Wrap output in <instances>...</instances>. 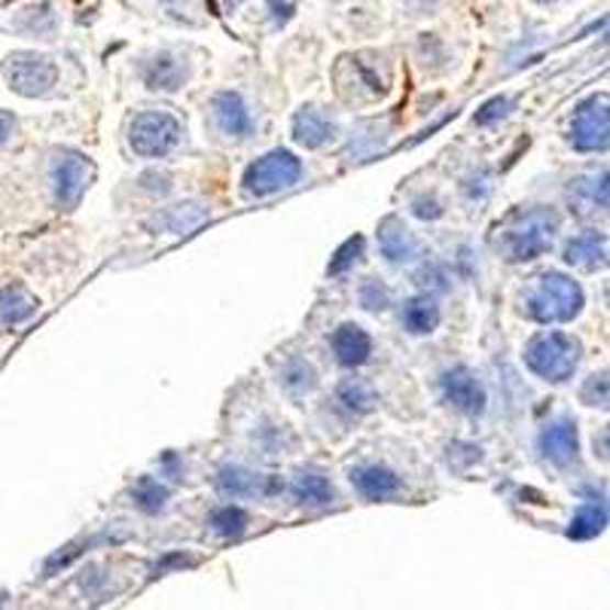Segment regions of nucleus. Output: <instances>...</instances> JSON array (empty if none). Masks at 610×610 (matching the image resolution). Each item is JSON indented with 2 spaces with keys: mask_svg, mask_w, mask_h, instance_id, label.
Wrapping results in <instances>:
<instances>
[{
  "mask_svg": "<svg viewBox=\"0 0 610 610\" xmlns=\"http://www.w3.org/2000/svg\"><path fill=\"white\" fill-rule=\"evenodd\" d=\"M211 113H214V122H218V129L226 137L244 141L254 132L251 108L244 104V98L239 92H218L214 101H211Z\"/></svg>",
  "mask_w": 610,
  "mask_h": 610,
  "instance_id": "12",
  "label": "nucleus"
},
{
  "mask_svg": "<svg viewBox=\"0 0 610 610\" xmlns=\"http://www.w3.org/2000/svg\"><path fill=\"white\" fill-rule=\"evenodd\" d=\"M580 400H584L586 407H608V373H596V376H589L584 385V391H580Z\"/></svg>",
  "mask_w": 610,
  "mask_h": 610,
  "instance_id": "32",
  "label": "nucleus"
},
{
  "mask_svg": "<svg viewBox=\"0 0 610 610\" xmlns=\"http://www.w3.org/2000/svg\"><path fill=\"white\" fill-rule=\"evenodd\" d=\"M141 77L153 92H177L184 82L190 80V68L175 53H159L141 65Z\"/></svg>",
  "mask_w": 610,
  "mask_h": 610,
  "instance_id": "13",
  "label": "nucleus"
},
{
  "mask_svg": "<svg viewBox=\"0 0 610 610\" xmlns=\"http://www.w3.org/2000/svg\"><path fill=\"white\" fill-rule=\"evenodd\" d=\"M357 297H361V306H364L366 312H385L388 302H391V290L385 287L381 278H366Z\"/></svg>",
  "mask_w": 610,
  "mask_h": 610,
  "instance_id": "31",
  "label": "nucleus"
},
{
  "mask_svg": "<svg viewBox=\"0 0 610 610\" xmlns=\"http://www.w3.org/2000/svg\"><path fill=\"white\" fill-rule=\"evenodd\" d=\"M348 479L366 501H391L393 495L403 488L400 476L388 467H381V464H357L348 470Z\"/></svg>",
  "mask_w": 610,
  "mask_h": 610,
  "instance_id": "14",
  "label": "nucleus"
},
{
  "mask_svg": "<svg viewBox=\"0 0 610 610\" xmlns=\"http://www.w3.org/2000/svg\"><path fill=\"white\" fill-rule=\"evenodd\" d=\"M204 218H208V211L190 202V204H175V208H168V211L159 214L153 223H156L159 230H168V232H190L196 230Z\"/></svg>",
  "mask_w": 610,
  "mask_h": 610,
  "instance_id": "26",
  "label": "nucleus"
},
{
  "mask_svg": "<svg viewBox=\"0 0 610 610\" xmlns=\"http://www.w3.org/2000/svg\"><path fill=\"white\" fill-rule=\"evenodd\" d=\"M486 192H488V177L486 175H476V177H470V180H467V196H470V199H483Z\"/></svg>",
  "mask_w": 610,
  "mask_h": 610,
  "instance_id": "39",
  "label": "nucleus"
},
{
  "mask_svg": "<svg viewBox=\"0 0 610 610\" xmlns=\"http://www.w3.org/2000/svg\"><path fill=\"white\" fill-rule=\"evenodd\" d=\"M412 214L419 220H440L443 218V202L436 196H415L412 199Z\"/></svg>",
  "mask_w": 610,
  "mask_h": 610,
  "instance_id": "34",
  "label": "nucleus"
},
{
  "mask_svg": "<svg viewBox=\"0 0 610 610\" xmlns=\"http://www.w3.org/2000/svg\"><path fill=\"white\" fill-rule=\"evenodd\" d=\"M379 251L381 257L388 263H412L419 257V242L415 235L409 232V226L397 214H388V218L379 223Z\"/></svg>",
  "mask_w": 610,
  "mask_h": 610,
  "instance_id": "15",
  "label": "nucleus"
},
{
  "mask_svg": "<svg viewBox=\"0 0 610 610\" xmlns=\"http://www.w3.org/2000/svg\"><path fill=\"white\" fill-rule=\"evenodd\" d=\"M269 10L275 25H285V22H290L293 10H297V0H269Z\"/></svg>",
  "mask_w": 610,
  "mask_h": 610,
  "instance_id": "36",
  "label": "nucleus"
},
{
  "mask_svg": "<svg viewBox=\"0 0 610 610\" xmlns=\"http://www.w3.org/2000/svg\"><path fill=\"white\" fill-rule=\"evenodd\" d=\"M610 117H608V96H589L577 104L570 117L568 141L577 153H605L610 141Z\"/></svg>",
  "mask_w": 610,
  "mask_h": 610,
  "instance_id": "6",
  "label": "nucleus"
},
{
  "mask_svg": "<svg viewBox=\"0 0 610 610\" xmlns=\"http://www.w3.org/2000/svg\"><path fill=\"white\" fill-rule=\"evenodd\" d=\"M211 529L220 537H226V541L242 537L244 531H247V513H244L242 507H235V503H223V507H218L211 513Z\"/></svg>",
  "mask_w": 610,
  "mask_h": 610,
  "instance_id": "29",
  "label": "nucleus"
},
{
  "mask_svg": "<svg viewBox=\"0 0 610 610\" xmlns=\"http://www.w3.org/2000/svg\"><path fill=\"white\" fill-rule=\"evenodd\" d=\"M15 132V117L13 113H7V110H0V147L13 137Z\"/></svg>",
  "mask_w": 610,
  "mask_h": 610,
  "instance_id": "38",
  "label": "nucleus"
},
{
  "mask_svg": "<svg viewBox=\"0 0 610 610\" xmlns=\"http://www.w3.org/2000/svg\"><path fill=\"white\" fill-rule=\"evenodd\" d=\"M525 312L537 324H568L584 312V287L565 271H543L529 290Z\"/></svg>",
  "mask_w": 610,
  "mask_h": 610,
  "instance_id": "2",
  "label": "nucleus"
},
{
  "mask_svg": "<svg viewBox=\"0 0 610 610\" xmlns=\"http://www.w3.org/2000/svg\"><path fill=\"white\" fill-rule=\"evenodd\" d=\"M333 137H336V122L318 108H302L293 117V141H297L299 147L318 149L330 144Z\"/></svg>",
  "mask_w": 610,
  "mask_h": 610,
  "instance_id": "18",
  "label": "nucleus"
},
{
  "mask_svg": "<svg viewBox=\"0 0 610 610\" xmlns=\"http://www.w3.org/2000/svg\"><path fill=\"white\" fill-rule=\"evenodd\" d=\"M364 235H352L348 242L342 244L340 251L333 254V259H330V266H326V275H345V271L352 269L354 263H361V257H364Z\"/></svg>",
  "mask_w": 610,
  "mask_h": 610,
  "instance_id": "30",
  "label": "nucleus"
},
{
  "mask_svg": "<svg viewBox=\"0 0 610 610\" xmlns=\"http://www.w3.org/2000/svg\"><path fill=\"white\" fill-rule=\"evenodd\" d=\"M440 391L446 403L464 412V415H483L486 412V388L467 366H452L440 376Z\"/></svg>",
  "mask_w": 610,
  "mask_h": 610,
  "instance_id": "9",
  "label": "nucleus"
},
{
  "mask_svg": "<svg viewBox=\"0 0 610 610\" xmlns=\"http://www.w3.org/2000/svg\"><path fill=\"white\" fill-rule=\"evenodd\" d=\"M299 177H302V163L297 159V153L278 147L244 168L242 190L247 199H266L297 187Z\"/></svg>",
  "mask_w": 610,
  "mask_h": 610,
  "instance_id": "4",
  "label": "nucleus"
},
{
  "mask_svg": "<svg viewBox=\"0 0 610 610\" xmlns=\"http://www.w3.org/2000/svg\"><path fill=\"white\" fill-rule=\"evenodd\" d=\"M141 184L147 187V190H153V192H168L171 190V177L168 175H156V171H149V175H144L141 177Z\"/></svg>",
  "mask_w": 610,
  "mask_h": 610,
  "instance_id": "37",
  "label": "nucleus"
},
{
  "mask_svg": "<svg viewBox=\"0 0 610 610\" xmlns=\"http://www.w3.org/2000/svg\"><path fill=\"white\" fill-rule=\"evenodd\" d=\"M281 385H285L287 393L293 397H302V393H312L318 388V373L309 361L302 357H290L281 369Z\"/></svg>",
  "mask_w": 610,
  "mask_h": 610,
  "instance_id": "25",
  "label": "nucleus"
},
{
  "mask_svg": "<svg viewBox=\"0 0 610 610\" xmlns=\"http://www.w3.org/2000/svg\"><path fill=\"white\" fill-rule=\"evenodd\" d=\"M290 495L299 503H306V507H326V503L336 501L333 483L324 474H318V470H299L293 486H290Z\"/></svg>",
  "mask_w": 610,
  "mask_h": 610,
  "instance_id": "20",
  "label": "nucleus"
},
{
  "mask_svg": "<svg viewBox=\"0 0 610 610\" xmlns=\"http://www.w3.org/2000/svg\"><path fill=\"white\" fill-rule=\"evenodd\" d=\"M537 448L546 462H553L556 467H568L577 462L580 452V436H577V424L570 419H556L550 424H543L541 436H537Z\"/></svg>",
  "mask_w": 610,
  "mask_h": 610,
  "instance_id": "11",
  "label": "nucleus"
},
{
  "mask_svg": "<svg viewBox=\"0 0 610 610\" xmlns=\"http://www.w3.org/2000/svg\"><path fill=\"white\" fill-rule=\"evenodd\" d=\"M3 77L19 96L43 98L53 92L58 68L41 53H13L3 62Z\"/></svg>",
  "mask_w": 610,
  "mask_h": 610,
  "instance_id": "7",
  "label": "nucleus"
},
{
  "mask_svg": "<svg viewBox=\"0 0 610 610\" xmlns=\"http://www.w3.org/2000/svg\"><path fill=\"white\" fill-rule=\"evenodd\" d=\"M218 491L223 498H269L275 491H281V483L275 476L254 474L242 464H226L218 470Z\"/></svg>",
  "mask_w": 610,
  "mask_h": 610,
  "instance_id": "10",
  "label": "nucleus"
},
{
  "mask_svg": "<svg viewBox=\"0 0 610 610\" xmlns=\"http://www.w3.org/2000/svg\"><path fill=\"white\" fill-rule=\"evenodd\" d=\"M446 271L436 269V266H424V269L419 271V285L421 287H431V290H446Z\"/></svg>",
  "mask_w": 610,
  "mask_h": 610,
  "instance_id": "35",
  "label": "nucleus"
},
{
  "mask_svg": "<svg viewBox=\"0 0 610 610\" xmlns=\"http://www.w3.org/2000/svg\"><path fill=\"white\" fill-rule=\"evenodd\" d=\"M565 263L574 269L596 271L608 263V235L605 232H580L565 244Z\"/></svg>",
  "mask_w": 610,
  "mask_h": 610,
  "instance_id": "16",
  "label": "nucleus"
},
{
  "mask_svg": "<svg viewBox=\"0 0 610 610\" xmlns=\"http://www.w3.org/2000/svg\"><path fill=\"white\" fill-rule=\"evenodd\" d=\"M562 230V214L550 204H531L519 208L503 220L498 235V251L507 263H531L543 257Z\"/></svg>",
  "mask_w": 610,
  "mask_h": 610,
  "instance_id": "1",
  "label": "nucleus"
},
{
  "mask_svg": "<svg viewBox=\"0 0 610 610\" xmlns=\"http://www.w3.org/2000/svg\"><path fill=\"white\" fill-rule=\"evenodd\" d=\"M570 202L580 214L608 211V171H592L570 180Z\"/></svg>",
  "mask_w": 610,
  "mask_h": 610,
  "instance_id": "19",
  "label": "nucleus"
},
{
  "mask_svg": "<svg viewBox=\"0 0 610 610\" xmlns=\"http://www.w3.org/2000/svg\"><path fill=\"white\" fill-rule=\"evenodd\" d=\"M180 135H184L180 122L165 110H144L129 122V147L144 159L171 153L180 144Z\"/></svg>",
  "mask_w": 610,
  "mask_h": 610,
  "instance_id": "5",
  "label": "nucleus"
},
{
  "mask_svg": "<svg viewBox=\"0 0 610 610\" xmlns=\"http://www.w3.org/2000/svg\"><path fill=\"white\" fill-rule=\"evenodd\" d=\"M336 397H340V403L348 409L352 415H366V412H373V409H376V393H373V388L361 379L342 381Z\"/></svg>",
  "mask_w": 610,
  "mask_h": 610,
  "instance_id": "28",
  "label": "nucleus"
},
{
  "mask_svg": "<svg viewBox=\"0 0 610 610\" xmlns=\"http://www.w3.org/2000/svg\"><path fill=\"white\" fill-rule=\"evenodd\" d=\"M608 525V507L601 501H589L584 503L568 525V537L570 541H592Z\"/></svg>",
  "mask_w": 610,
  "mask_h": 610,
  "instance_id": "23",
  "label": "nucleus"
},
{
  "mask_svg": "<svg viewBox=\"0 0 610 610\" xmlns=\"http://www.w3.org/2000/svg\"><path fill=\"white\" fill-rule=\"evenodd\" d=\"M534 3H543V7H546V3H556V0H534Z\"/></svg>",
  "mask_w": 610,
  "mask_h": 610,
  "instance_id": "40",
  "label": "nucleus"
},
{
  "mask_svg": "<svg viewBox=\"0 0 610 610\" xmlns=\"http://www.w3.org/2000/svg\"><path fill=\"white\" fill-rule=\"evenodd\" d=\"M436 324H440V306L428 293L412 297L403 306V326L412 336H428V333H434Z\"/></svg>",
  "mask_w": 610,
  "mask_h": 610,
  "instance_id": "22",
  "label": "nucleus"
},
{
  "mask_svg": "<svg viewBox=\"0 0 610 610\" xmlns=\"http://www.w3.org/2000/svg\"><path fill=\"white\" fill-rule=\"evenodd\" d=\"M330 345H333V354H336V361L342 366H364L369 357H373V340H369V333H366L364 326L357 324H342L333 330V336H330Z\"/></svg>",
  "mask_w": 610,
  "mask_h": 610,
  "instance_id": "17",
  "label": "nucleus"
},
{
  "mask_svg": "<svg viewBox=\"0 0 610 610\" xmlns=\"http://www.w3.org/2000/svg\"><path fill=\"white\" fill-rule=\"evenodd\" d=\"M171 498V491L165 483L159 479H153V476H141L135 486H132V501H135L137 510H144V513H163L165 503Z\"/></svg>",
  "mask_w": 610,
  "mask_h": 610,
  "instance_id": "24",
  "label": "nucleus"
},
{
  "mask_svg": "<svg viewBox=\"0 0 610 610\" xmlns=\"http://www.w3.org/2000/svg\"><path fill=\"white\" fill-rule=\"evenodd\" d=\"M37 312V299L22 285H7L0 290V324L19 326Z\"/></svg>",
  "mask_w": 610,
  "mask_h": 610,
  "instance_id": "21",
  "label": "nucleus"
},
{
  "mask_svg": "<svg viewBox=\"0 0 610 610\" xmlns=\"http://www.w3.org/2000/svg\"><path fill=\"white\" fill-rule=\"evenodd\" d=\"M584 357V345L562 333V330H546L537 333L534 340L525 345V364L534 376H541L543 381H568Z\"/></svg>",
  "mask_w": 610,
  "mask_h": 610,
  "instance_id": "3",
  "label": "nucleus"
},
{
  "mask_svg": "<svg viewBox=\"0 0 610 610\" xmlns=\"http://www.w3.org/2000/svg\"><path fill=\"white\" fill-rule=\"evenodd\" d=\"M96 175L92 163L77 149H62L53 163V196L62 211H74Z\"/></svg>",
  "mask_w": 610,
  "mask_h": 610,
  "instance_id": "8",
  "label": "nucleus"
},
{
  "mask_svg": "<svg viewBox=\"0 0 610 610\" xmlns=\"http://www.w3.org/2000/svg\"><path fill=\"white\" fill-rule=\"evenodd\" d=\"M13 27L19 34H27V37H49L55 31L53 3H41V7L25 10L19 19H13Z\"/></svg>",
  "mask_w": 610,
  "mask_h": 610,
  "instance_id": "27",
  "label": "nucleus"
},
{
  "mask_svg": "<svg viewBox=\"0 0 610 610\" xmlns=\"http://www.w3.org/2000/svg\"><path fill=\"white\" fill-rule=\"evenodd\" d=\"M510 108H513V101L507 96H495L491 101H486L483 108L476 110V117H474V122L476 125H491V122H498V120H503L507 113H510Z\"/></svg>",
  "mask_w": 610,
  "mask_h": 610,
  "instance_id": "33",
  "label": "nucleus"
}]
</instances>
